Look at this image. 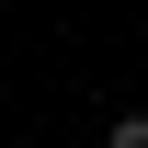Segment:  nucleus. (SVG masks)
Masks as SVG:
<instances>
[{
    "mask_svg": "<svg viewBox=\"0 0 148 148\" xmlns=\"http://www.w3.org/2000/svg\"><path fill=\"white\" fill-rule=\"evenodd\" d=\"M103 148H148V114H114V137Z\"/></svg>",
    "mask_w": 148,
    "mask_h": 148,
    "instance_id": "nucleus-1",
    "label": "nucleus"
}]
</instances>
